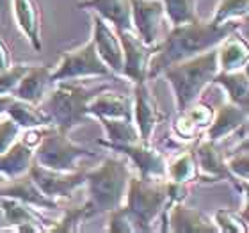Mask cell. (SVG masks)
I'll use <instances>...</instances> for the list:
<instances>
[{
  "mask_svg": "<svg viewBox=\"0 0 249 233\" xmlns=\"http://www.w3.org/2000/svg\"><path fill=\"white\" fill-rule=\"evenodd\" d=\"M239 20L213 23L212 20L201 21L199 18L182 25H173L171 32L164 37V41L155 45V52L151 55L148 68V80L157 78L166 68L177 62L215 48L224 37L239 31Z\"/></svg>",
  "mask_w": 249,
  "mask_h": 233,
  "instance_id": "1",
  "label": "cell"
},
{
  "mask_svg": "<svg viewBox=\"0 0 249 233\" xmlns=\"http://www.w3.org/2000/svg\"><path fill=\"white\" fill-rule=\"evenodd\" d=\"M130 176L132 173L128 161L120 157H107L94 169H86V207L89 208L91 217L107 214L123 205Z\"/></svg>",
  "mask_w": 249,
  "mask_h": 233,
  "instance_id": "2",
  "label": "cell"
},
{
  "mask_svg": "<svg viewBox=\"0 0 249 233\" xmlns=\"http://www.w3.org/2000/svg\"><path fill=\"white\" fill-rule=\"evenodd\" d=\"M52 86L53 89L47 93L39 107L48 114L52 126L62 132H70L78 125L88 123V104L94 94L107 89V86L91 89L78 80H59Z\"/></svg>",
  "mask_w": 249,
  "mask_h": 233,
  "instance_id": "3",
  "label": "cell"
},
{
  "mask_svg": "<svg viewBox=\"0 0 249 233\" xmlns=\"http://www.w3.org/2000/svg\"><path fill=\"white\" fill-rule=\"evenodd\" d=\"M217 72V50L212 48L208 52H203L199 55H194V57L166 68L162 75L171 84L177 109L182 112L183 109H187L189 105L199 98L203 89L207 88L208 84H212Z\"/></svg>",
  "mask_w": 249,
  "mask_h": 233,
  "instance_id": "4",
  "label": "cell"
},
{
  "mask_svg": "<svg viewBox=\"0 0 249 233\" xmlns=\"http://www.w3.org/2000/svg\"><path fill=\"white\" fill-rule=\"evenodd\" d=\"M167 178L130 176L124 208L128 210L135 232H151L155 219L166 210Z\"/></svg>",
  "mask_w": 249,
  "mask_h": 233,
  "instance_id": "5",
  "label": "cell"
},
{
  "mask_svg": "<svg viewBox=\"0 0 249 233\" xmlns=\"http://www.w3.org/2000/svg\"><path fill=\"white\" fill-rule=\"evenodd\" d=\"M82 157H94V153L84 146L73 143L68 132L48 125L39 144L34 148V162L50 169L73 171L77 169V161Z\"/></svg>",
  "mask_w": 249,
  "mask_h": 233,
  "instance_id": "6",
  "label": "cell"
},
{
  "mask_svg": "<svg viewBox=\"0 0 249 233\" xmlns=\"http://www.w3.org/2000/svg\"><path fill=\"white\" fill-rule=\"evenodd\" d=\"M110 70L107 68L102 59H100L93 41L89 39L84 47L62 52L61 61L52 70V84L59 80H78V78L89 77H109Z\"/></svg>",
  "mask_w": 249,
  "mask_h": 233,
  "instance_id": "7",
  "label": "cell"
},
{
  "mask_svg": "<svg viewBox=\"0 0 249 233\" xmlns=\"http://www.w3.org/2000/svg\"><path fill=\"white\" fill-rule=\"evenodd\" d=\"M27 173L32 176L37 187L52 199L70 197L73 192L86 183V169L59 171V169H50L37 162H32Z\"/></svg>",
  "mask_w": 249,
  "mask_h": 233,
  "instance_id": "8",
  "label": "cell"
},
{
  "mask_svg": "<svg viewBox=\"0 0 249 233\" xmlns=\"http://www.w3.org/2000/svg\"><path fill=\"white\" fill-rule=\"evenodd\" d=\"M123 47V70L121 75L130 82H146L150 59L155 52V45H146L134 31H118Z\"/></svg>",
  "mask_w": 249,
  "mask_h": 233,
  "instance_id": "9",
  "label": "cell"
},
{
  "mask_svg": "<svg viewBox=\"0 0 249 233\" xmlns=\"http://www.w3.org/2000/svg\"><path fill=\"white\" fill-rule=\"evenodd\" d=\"M164 219L162 232L173 233H217V226L201 210L185 207L183 203H175L160 214Z\"/></svg>",
  "mask_w": 249,
  "mask_h": 233,
  "instance_id": "10",
  "label": "cell"
},
{
  "mask_svg": "<svg viewBox=\"0 0 249 233\" xmlns=\"http://www.w3.org/2000/svg\"><path fill=\"white\" fill-rule=\"evenodd\" d=\"M130 7H132V31L146 45H157L162 20L166 16L162 0H130Z\"/></svg>",
  "mask_w": 249,
  "mask_h": 233,
  "instance_id": "11",
  "label": "cell"
},
{
  "mask_svg": "<svg viewBox=\"0 0 249 233\" xmlns=\"http://www.w3.org/2000/svg\"><path fill=\"white\" fill-rule=\"evenodd\" d=\"M132 119L139 130L141 141L150 143L151 135L155 132L157 123L162 119V112L159 109L155 96L151 94L146 82L134 84V96H132Z\"/></svg>",
  "mask_w": 249,
  "mask_h": 233,
  "instance_id": "12",
  "label": "cell"
},
{
  "mask_svg": "<svg viewBox=\"0 0 249 233\" xmlns=\"http://www.w3.org/2000/svg\"><path fill=\"white\" fill-rule=\"evenodd\" d=\"M100 59L107 64L110 72L116 75H121L123 70V47L121 39L118 36V31L107 23L104 18L94 15L93 18V37H91Z\"/></svg>",
  "mask_w": 249,
  "mask_h": 233,
  "instance_id": "13",
  "label": "cell"
},
{
  "mask_svg": "<svg viewBox=\"0 0 249 233\" xmlns=\"http://www.w3.org/2000/svg\"><path fill=\"white\" fill-rule=\"evenodd\" d=\"M109 150H116L126 155L130 161L134 162L141 176H159V178H166L167 173V161L164 153L155 150L150 143L139 141V143H132V144H104Z\"/></svg>",
  "mask_w": 249,
  "mask_h": 233,
  "instance_id": "14",
  "label": "cell"
},
{
  "mask_svg": "<svg viewBox=\"0 0 249 233\" xmlns=\"http://www.w3.org/2000/svg\"><path fill=\"white\" fill-rule=\"evenodd\" d=\"M194 159H196L197 173H199L197 178H205L207 181L228 180L237 187V191H240L237 178H233V175L226 167V159L219 151L217 141H210V139L199 141L196 146V151H194Z\"/></svg>",
  "mask_w": 249,
  "mask_h": 233,
  "instance_id": "15",
  "label": "cell"
},
{
  "mask_svg": "<svg viewBox=\"0 0 249 233\" xmlns=\"http://www.w3.org/2000/svg\"><path fill=\"white\" fill-rule=\"evenodd\" d=\"M0 197H15L23 203H29L36 208H59L57 199L48 197L37 187L29 173L20 175L16 178H7L0 183Z\"/></svg>",
  "mask_w": 249,
  "mask_h": 233,
  "instance_id": "16",
  "label": "cell"
},
{
  "mask_svg": "<svg viewBox=\"0 0 249 233\" xmlns=\"http://www.w3.org/2000/svg\"><path fill=\"white\" fill-rule=\"evenodd\" d=\"M242 126H248V109H242L231 102H223L217 110H213V118L207 126V139L221 141L239 132Z\"/></svg>",
  "mask_w": 249,
  "mask_h": 233,
  "instance_id": "17",
  "label": "cell"
},
{
  "mask_svg": "<svg viewBox=\"0 0 249 233\" xmlns=\"http://www.w3.org/2000/svg\"><path fill=\"white\" fill-rule=\"evenodd\" d=\"M52 66H29L25 75L20 78L13 96L34 105H39L47 96L48 89L52 86Z\"/></svg>",
  "mask_w": 249,
  "mask_h": 233,
  "instance_id": "18",
  "label": "cell"
},
{
  "mask_svg": "<svg viewBox=\"0 0 249 233\" xmlns=\"http://www.w3.org/2000/svg\"><path fill=\"white\" fill-rule=\"evenodd\" d=\"M89 118H126L132 119V96L102 89L88 104Z\"/></svg>",
  "mask_w": 249,
  "mask_h": 233,
  "instance_id": "19",
  "label": "cell"
},
{
  "mask_svg": "<svg viewBox=\"0 0 249 233\" xmlns=\"http://www.w3.org/2000/svg\"><path fill=\"white\" fill-rule=\"evenodd\" d=\"M80 9L93 11L104 18L116 31H132V7L130 0H86L78 4Z\"/></svg>",
  "mask_w": 249,
  "mask_h": 233,
  "instance_id": "20",
  "label": "cell"
},
{
  "mask_svg": "<svg viewBox=\"0 0 249 233\" xmlns=\"http://www.w3.org/2000/svg\"><path fill=\"white\" fill-rule=\"evenodd\" d=\"M217 64L219 72H237L248 68L249 62V47L244 37L239 36L237 31L226 36L217 47Z\"/></svg>",
  "mask_w": 249,
  "mask_h": 233,
  "instance_id": "21",
  "label": "cell"
},
{
  "mask_svg": "<svg viewBox=\"0 0 249 233\" xmlns=\"http://www.w3.org/2000/svg\"><path fill=\"white\" fill-rule=\"evenodd\" d=\"M32 162H34V148L25 144L18 137L4 153H0V175H4L5 178L25 175Z\"/></svg>",
  "mask_w": 249,
  "mask_h": 233,
  "instance_id": "22",
  "label": "cell"
},
{
  "mask_svg": "<svg viewBox=\"0 0 249 233\" xmlns=\"http://www.w3.org/2000/svg\"><path fill=\"white\" fill-rule=\"evenodd\" d=\"M212 82L223 88L228 102L239 105L242 109H248V102H249L248 68H242V70H237V72H217V75L213 77Z\"/></svg>",
  "mask_w": 249,
  "mask_h": 233,
  "instance_id": "23",
  "label": "cell"
},
{
  "mask_svg": "<svg viewBox=\"0 0 249 233\" xmlns=\"http://www.w3.org/2000/svg\"><path fill=\"white\" fill-rule=\"evenodd\" d=\"M0 207H2L5 219L4 230H13L23 223L41 224L43 228L47 230L48 223H45V219L39 215V212L34 210L36 207H32L29 203H23L20 199H15V197H0Z\"/></svg>",
  "mask_w": 249,
  "mask_h": 233,
  "instance_id": "24",
  "label": "cell"
},
{
  "mask_svg": "<svg viewBox=\"0 0 249 233\" xmlns=\"http://www.w3.org/2000/svg\"><path fill=\"white\" fill-rule=\"evenodd\" d=\"M105 130L107 141H100V144H132L139 143L141 135L134 119L126 118H96Z\"/></svg>",
  "mask_w": 249,
  "mask_h": 233,
  "instance_id": "25",
  "label": "cell"
},
{
  "mask_svg": "<svg viewBox=\"0 0 249 233\" xmlns=\"http://www.w3.org/2000/svg\"><path fill=\"white\" fill-rule=\"evenodd\" d=\"M5 114L9 116L20 128H34V126H48L50 118L39 105H34L31 102L20 98H13L11 105L7 107Z\"/></svg>",
  "mask_w": 249,
  "mask_h": 233,
  "instance_id": "26",
  "label": "cell"
},
{
  "mask_svg": "<svg viewBox=\"0 0 249 233\" xmlns=\"http://www.w3.org/2000/svg\"><path fill=\"white\" fill-rule=\"evenodd\" d=\"M197 176H199V173H197L194 151H183V153H180V155L173 159L171 164H167V180L191 183V181L197 180Z\"/></svg>",
  "mask_w": 249,
  "mask_h": 233,
  "instance_id": "27",
  "label": "cell"
},
{
  "mask_svg": "<svg viewBox=\"0 0 249 233\" xmlns=\"http://www.w3.org/2000/svg\"><path fill=\"white\" fill-rule=\"evenodd\" d=\"M162 4L171 25H182L197 18V0H162Z\"/></svg>",
  "mask_w": 249,
  "mask_h": 233,
  "instance_id": "28",
  "label": "cell"
},
{
  "mask_svg": "<svg viewBox=\"0 0 249 233\" xmlns=\"http://www.w3.org/2000/svg\"><path fill=\"white\" fill-rule=\"evenodd\" d=\"M91 217L89 214V208L86 207V203L80 205V207H70L64 208V214L62 217L59 219L57 223H53L50 228H47V232L53 233H73L78 232V226L86 221V219Z\"/></svg>",
  "mask_w": 249,
  "mask_h": 233,
  "instance_id": "29",
  "label": "cell"
},
{
  "mask_svg": "<svg viewBox=\"0 0 249 233\" xmlns=\"http://www.w3.org/2000/svg\"><path fill=\"white\" fill-rule=\"evenodd\" d=\"M249 0H221L212 16L213 23H224L228 20H239L248 15Z\"/></svg>",
  "mask_w": 249,
  "mask_h": 233,
  "instance_id": "30",
  "label": "cell"
},
{
  "mask_svg": "<svg viewBox=\"0 0 249 233\" xmlns=\"http://www.w3.org/2000/svg\"><path fill=\"white\" fill-rule=\"evenodd\" d=\"M213 223L219 232L223 233H248V219L240 217L237 212H231L226 208L215 212Z\"/></svg>",
  "mask_w": 249,
  "mask_h": 233,
  "instance_id": "31",
  "label": "cell"
},
{
  "mask_svg": "<svg viewBox=\"0 0 249 233\" xmlns=\"http://www.w3.org/2000/svg\"><path fill=\"white\" fill-rule=\"evenodd\" d=\"M226 167L233 175V178H239L240 181H248L249 178V155H248V143L242 144V150L237 148L233 155L226 159Z\"/></svg>",
  "mask_w": 249,
  "mask_h": 233,
  "instance_id": "32",
  "label": "cell"
},
{
  "mask_svg": "<svg viewBox=\"0 0 249 233\" xmlns=\"http://www.w3.org/2000/svg\"><path fill=\"white\" fill-rule=\"evenodd\" d=\"M29 70V64H15L0 70V94H13L20 78Z\"/></svg>",
  "mask_w": 249,
  "mask_h": 233,
  "instance_id": "33",
  "label": "cell"
},
{
  "mask_svg": "<svg viewBox=\"0 0 249 233\" xmlns=\"http://www.w3.org/2000/svg\"><path fill=\"white\" fill-rule=\"evenodd\" d=\"M109 214V224H107V232L112 233H134L135 226L132 223V217H130L128 210L124 208V205L110 210Z\"/></svg>",
  "mask_w": 249,
  "mask_h": 233,
  "instance_id": "34",
  "label": "cell"
},
{
  "mask_svg": "<svg viewBox=\"0 0 249 233\" xmlns=\"http://www.w3.org/2000/svg\"><path fill=\"white\" fill-rule=\"evenodd\" d=\"M183 114L187 116V118L191 119L192 123L196 125L197 128L203 130L207 128L208 125H210V121H212L213 118V109L210 107V105L203 104V102H194V104H191L187 109L182 110Z\"/></svg>",
  "mask_w": 249,
  "mask_h": 233,
  "instance_id": "35",
  "label": "cell"
},
{
  "mask_svg": "<svg viewBox=\"0 0 249 233\" xmlns=\"http://www.w3.org/2000/svg\"><path fill=\"white\" fill-rule=\"evenodd\" d=\"M20 126L7 116V118L0 119V153H4L20 135Z\"/></svg>",
  "mask_w": 249,
  "mask_h": 233,
  "instance_id": "36",
  "label": "cell"
},
{
  "mask_svg": "<svg viewBox=\"0 0 249 233\" xmlns=\"http://www.w3.org/2000/svg\"><path fill=\"white\" fill-rule=\"evenodd\" d=\"M173 134L177 135L180 141H192L194 137H197L199 128L183 112H180L178 119L173 123Z\"/></svg>",
  "mask_w": 249,
  "mask_h": 233,
  "instance_id": "37",
  "label": "cell"
},
{
  "mask_svg": "<svg viewBox=\"0 0 249 233\" xmlns=\"http://www.w3.org/2000/svg\"><path fill=\"white\" fill-rule=\"evenodd\" d=\"M191 192V187L189 183H183V181H173L167 180V203H166V210L175 203H183L185 197L189 196ZM164 210V212H166Z\"/></svg>",
  "mask_w": 249,
  "mask_h": 233,
  "instance_id": "38",
  "label": "cell"
},
{
  "mask_svg": "<svg viewBox=\"0 0 249 233\" xmlns=\"http://www.w3.org/2000/svg\"><path fill=\"white\" fill-rule=\"evenodd\" d=\"M7 66H11V54L4 39L0 37V70H5Z\"/></svg>",
  "mask_w": 249,
  "mask_h": 233,
  "instance_id": "39",
  "label": "cell"
},
{
  "mask_svg": "<svg viewBox=\"0 0 249 233\" xmlns=\"http://www.w3.org/2000/svg\"><path fill=\"white\" fill-rule=\"evenodd\" d=\"M13 98H15L13 94H0V114H5V110L11 105Z\"/></svg>",
  "mask_w": 249,
  "mask_h": 233,
  "instance_id": "40",
  "label": "cell"
},
{
  "mask_svg": "<svg viewBox=\"0 0 249 233\" xmlns=\"http://www.w3.org/2000/svg\"><path fill=\"white\" fill-rule=\"evenodd\" d=\"M5 228V219H4V212H2V207H0V232H4Z\"/></svg>",
  "mask_w": 249,
  "mask_h": 233,
  "instance_id": "41",
  "label": "cell"
}]
</instances>
